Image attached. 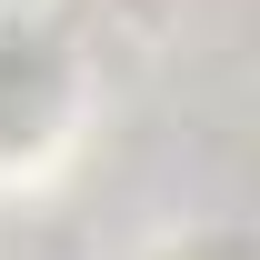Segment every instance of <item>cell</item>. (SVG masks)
<instances>
[]
</instances>
